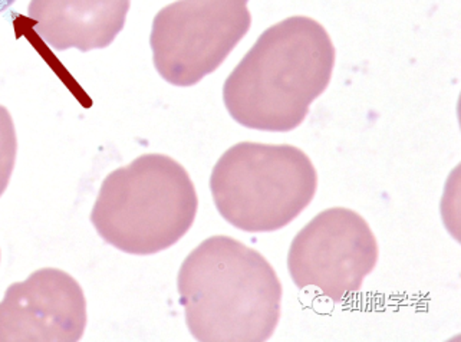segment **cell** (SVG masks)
<instances>
[{"label":"cell","mask_w":461,"mask_h":342,"mask_svg":"<svg viewBox=\"0 0 461 342\" xmlns=\"http://www.w3.org/2000/svg\"><path fill=\"white\" fill-rule=\"evenodd\" d=\"M86 327L81 286L71 274L54 267L12 284L0 302V342H75Z\"/></svg>","instance_id":"cell-7"},{"label":"cell","mask_w":461,"mask_h":342,"mask_svg":"<svg viewBox=\"0 0 461 342\" xmlns=\"http://www.w3.org/2000/svg\"><path fill=\"white\" fill-rule=\"evenodd\" d=\"M249 0H178L156 14L151 50L157 71L192 86L216 71L252 25Z\"/></svg>","instance_id":"cell-5"},{"label":"cell","mask_w":461,"mask_h":342,"mask_svg":"<svg viewBox=\"0 0 461 342\" xmlns=\"http://www.w3.org/2000/svg\"><path fill=\"white\" fill-rule=\"evenodd\" d=\"M18 153V140L14 120L6 108L0 105V196L11 182L12 171Z\"/></svg>","instance_id":"cell-9"},{"label":"cell","mask_w":461,"mask_h":342,"mask_svg":"<svg viewBox=\"0 0 461 342\" xmlns=\"http://www.w3.org/2000/svg\"><path fill=\"white\" fill-rule=\"evenodd\" d=\"M197 207L187 170L164 154H144L104 180L91 221L111 247L144 256L176 245L194 223Z\"/></svg>","instance_id":"cell-3"},{"label":"cell","mask_w":461,"mask_h":342,"mask_svg":"<svg viewBox=\"0 0 461 342\" xmlns=\"http://www.w3.org/2000/svg\"><path fill=\"white\" fill-rule=\"evenodd\" d=\"M316 187L312 161L289 144H236L217 161L210 177L219 213L249 233L288 226L312 202Z\"/></svg>","instance_id":"cell-4"},{"label":"cell","mask_w":461,"mask_h":342,"mask_svg":"<svg viewBox=\"0 0 461 342\" xmlns=\"http://www.w3.org/2000/svg\"><path fill=\"white\" fill-rule=\"evenodd\" d=\"M14 2H16V0H0V14H2V12L7 11V9H9V7H11Z\"/></svg>","instance_id":"cell-10"},{"label":"cell","mask_w":461,"mask_h":342,"mask_svg":"<svg viewBox=\"0 0 461 342\" xmlns=\"http://www.w3.org/2000/svg\"><path fill=\"white\" fill-rule=\"evenodd\" d=\"M131 0H31L33 31L57 50H103L124 28Z\"/></svg>","instance_id":"cell-8"},{"label":"cell","mask_w":461,"mask_h":342,"mask_svg":"<svg viewBox=\"0 0 461 342\" xmlns=\"http://www.w3.org/2000/svg\"><path fill=\"white\" fill-rule=\"evenodd\" d=\"M185 322L197 341L262 342L281 320L282 284L258 250L212 236L178 272Z\"/></svg>","instance_id":"cell-2"},{"label":"cell","mask_w":461,"mask_h":342,"mask_svg":"<svg viewBox=\"0 0 461 342\" xmlns=\"http://www.w3.org/2000/svg\"><path fill=\"white\" fill-rule=\"evenodd\" d=\"M380 256L366 219L347 207L321 212L292 240L288 267L299 289L315 288L332 302L358 292Z\"/></svg>","instance_id":"cell-6"},{"label":"cell","mask_w":461,"mask_h":342,"mask_svg":"<svg viewBox=\"0 0 461 342\" xmlns=\"http://www.w3.org/2000/svg\"><path fill=\"white\" fill-rule=\"evenodd\" d=\"M334 43L308 16H292L260 35L223 86L234 122L260 131L288 132L305 122L330 86Z\"/></svg>","instance_id":"cell-1"}]
</instances>
